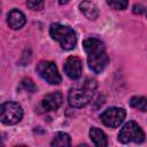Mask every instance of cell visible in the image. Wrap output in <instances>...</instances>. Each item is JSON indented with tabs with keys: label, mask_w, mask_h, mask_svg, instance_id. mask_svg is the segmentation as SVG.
Returning a JSON list of instances; mask_svg holds the SVG:
<instances>
[{
	"label": "cell",
	"mask_w": 147,
	"mask_h": 147,
	"mask_svg": "<svg viewBox=\"0 0 147 147\" xmlns=\"http://www.w3.org/2000/svg\"><path fill=\"white\" fill-rule=\"evenodd\" d=\"M83 47L87 54V64L94 74H101L108 64V55L103 42L98 38L84 40Z\"/></svg>",
	"instance_id": "cell-1"
},
{
	"label": "cell",
	"mask_w": 147,
	"mask_h": 147,
	"mask_svg": "<svg viewBox=\"0 0 147 147\" xmlns=\"http://www.w3.org/2000/svg\"><path fill=\"white\" fill-rule=\"evenodd\" d=\"M96 87V82L92 78H87L80 86L70 88L68 93L69 105L74 108H83L87 106L93 99Z\"/></svg>",
	"instance_id": "cell-2"
},
{
	"label": "cell",
	"mask_w": 147,
	"mask_h": 147,
	"mask_svg": "<svg viewBox=\"0 0 147 147\" xmlns=\"http://www.w3.org/2000/svg\"><path fill=\"white\" fill-rule=\"evenodd\" d=\"M49 34L51 37L57 41L61 48L65 51H70L75 48L77 44V36L74 29L68 25H63L60 23H53L49 26Z\"/></svg>",
	"instance_id": "cell-3"
},
{
	"label": "cell",
	"mask_w": 147,
	"mask_h": 147,
	"mask_svg": "<svg viewBox=\"0 0 147 147\" xmlns=\"http://www.w3.org/2000/svg\"><path fill=\"white\" fill-rule=\"evenodd\" d=\"M23 108L14 101H7L0 107V119L5 125H14L22 121Z\"/></svg>",
	"instance_id": "cell-4"
},
{
	"label": "cell",
	"mask_w": 147,
	"mask_h": 147,
	"mask_svg": "<svg viewBox=\"0 0 147 147\" xmlns=\"http://www.w3.org/2000/svg\"><path fill=\"white\" fill-rule=\"evenodd\" d=\"M118 140L123 144L137 142L140 144L145 140V133L142 129L133 121H130L123 125L118 133Z\"/></svg>",
	"instance_id": "cell-5"
},
{
	"label": "cell",
	"mask_w": 147,
	"mask_h": 147,
	"mask_svg": "<svg viewBox=\"0 0 147 147\" xmlns=\"http://www.w3.org/2000/svg\"><path fill=\"white\" fill-rule=\"evenodd\" d=\"M36 71L40 78H42L46 83L51 85H57L62 80L55 63L52 61H46V60L39 61L38 64L36 65Z\"/></svg>",
	"instance_id": "cell-6"
},
{
	"label": "cell",
	"mask_w": 147,
	"mask_h": 147,
	"mask_svg": "<svg viewBox=\"0 0 147 147\" xmlns=\"http://www.w3.org/2000/svg\"><path fill=\"white\" fill-rule=\"evenodd\" d=\"M125 116H126V111L123 108L110 107L100 115V119L108 127H117L124 122Z\"/></svg>",
	"instance_id": "cell-7"
},
{
	"label": "cell",
	"mask_w": 147,
	"mask_h": 147,
	"mask_svg": "<svg viewBox=\"0 0 147 147\" xmlns=\"http://www.w3.org/2000/svg\"><path fill=\"white\" fill-rule=\"evenodd\" d=\"M63 70L70 79H72V80L79 79L82 76V71H83L82 60L77 56H69L64 63Z\"/></svg>",
	"instance_id": "cell-8"
},
{
	"label": "cell",
	"mask_w": 147,
	"mask_h": 147,
	"mask_svg": "<svg viewBox=\"0 0 147 147\" xmlns=\"http://www.w3.org/2000/svg\"><path fill=\"white\" fill-rule=\"evenodd\" d=\"M62 101H63L62 93L56 91V92H52V93L46 94L42 98L41 106L46 111H54V110H57L60 108V106L62 105Z\"/></svg>",
	"instance_id": "cell-9"
},
{
	"label": "cell",
	"mask_w": 147,
	"mask_h": 147,
	"mask_svg": "<svg viewBox=\"0 0 147 147\" xmlns=\"http://www.w3.org/2000/svg\"><path fill=\"white\" fill-rule=\"evenodd\" d=\"M25 22H26L25 15L21 10H18L16 8L11 9L8 13V15H7V23H8L9 28H11L13 30H20V29H22L24 26Z\"/></svg>",
	"instance_id": "cell-10"
},
{
	"label": "cell",
	"mask_w": 147,
	"mask_h": 147,
	"mask_svg": "<svg viewBox=\"0 0 147 147\" xmlns=\"http://www.w3.org/2000/svg\"><path fill=\"white\" fill-rule=\"evenodd\" d=\"M79 10L80 13L88 20L94 21L98 18L99 16V9L95 6V3H93L90 0H84L79 3Z\"/></svg>",
	"instance_id": "cell-11"
},
{
	"label": "cell",
	"mask_w": 147,
	"mask_h": 147,
	"mask_svg": "<svg viewBox=\"0 0 147 147\" xmlns=\"http://www.w3.org/2000/svg\"><path fill=\"white\" fill-rule=\"evenodd\" d=\"M90 138H91L92 142L98 147H105L108 145V138H107L106 133L98 127H91Z\"/></svg>",
	"instance_id": "cell-12"
},
{
	"label": "cell",
	"mask_w": 147,
	"mask_h": 147,
	"mask_svg": "<svg viewBox=\"0 0 147 147\" xmlns=\"http://www.w3.org/2000/svg\"><path fill=\"white\" fill-rule=\"evenodd\" d=\"M51 146H71V138L65 132H57L54 136Z\"/></svg>",
	"instance_id": "cell-13"
},
{
	"label": "cell",
	"mask_w": 147,
	"mask_h": 147,
	"mask_svg": "<svg viewBox=\"0 0 147 147\" xmlns=\"http://www.w3.org/2000/svg\"><path fill=\"white\" fill-rule=\"evenodd\" d=\"M130 106L140 111H147V98L141 95H134L130 99Z\"/></svg>",
	"instance_id": "cell-14"
},
{
	"label": "cell",
	"mask_w": 147,
	"mask_h": 147,
	"mask_svg": "<svg viewBox=\"0 0 147 147\" xmlns=\"http://www.w3.org/2000/svg\"><path fill=\"white\" fill-rule=\"evenodd\" d=\"M106 2L115 10H124L129 5V0H106Z\"/></svg>",
	"instance_id": "cell-15"
},
{
	"label": "cell",
	"mask_w": 147,
	"mask_h": 147,
	"mask_svg": "<svg viewBox=\"0 0 147 147\" xmlns=\"http://www.w3.org/2000/svg\"><path fill=\"white\" fill-rule=\"evenodd\" d=\"M44 0H26V6L29 9L31 10H34V11H38V10H41L44 8Z\"/></svg>",
	"instance_id": "cell-16"
},
{
	"label": "cell",
	"mask_w": 147,
	"mask_h": 147,
	"mask_svg": "<svg viewBox=\"0 0 147 147\" xmlns=\"http://www.w3.org/2000/svg\"><path fill=\"white\" fill-rule=\"evenodd\" d=\"M21 86H22L25 91L31 92V93H33V92L37 91V86L34 85V83H33L32 79H30V78H23V79L21 80Z\"/></svg>",
	"instance_id": "cell-17"
},
{
	"label": "cell",
	"mask_w": 147,
	"mask_h": 147,
	"mask_svg": "<svg viewBox=\"0 0 147 147\" xmlns=\"http://www.w3.org/2000/svg\"><path fill=\"white\" fill-rule=\"evenodd\" d=\"M70 0H59V2H60V5H65V3H68Z\"/></svg>",
	"instance_id": "cell-18"
},
{
	"label": "cell",
	"mask_w": 147,
	"mask_h": 147,
	"mask_svg": "<svg viewBox=\"0 0 147 147\" xmlns=\"http://www.w3.org/2000/svg\"><path fill=\"white\" fill-rule=\"evenodd\" d=\"M145 13H146V16H147V8H146V10H145Z\"/></svg>",
	"instance_id": "cell-19"
}]
</instances>
